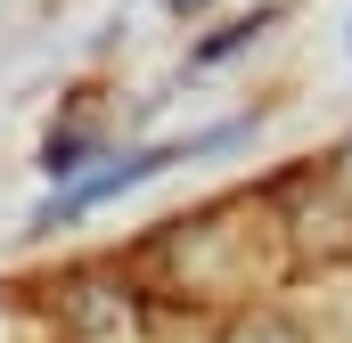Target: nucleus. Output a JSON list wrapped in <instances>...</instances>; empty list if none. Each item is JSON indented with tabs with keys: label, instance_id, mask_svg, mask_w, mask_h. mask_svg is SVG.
<instances>
[{
	"label": "nucleus",
	"instance_id": "1",
	"mask_svg": "<svg viewBox=\"0 0 352 343\" xmlns=\"http://www.w3.org/2000/svg\"><path fill=\"white\" fill-rule=\"evenodd\" d=\"M164 164H180V147H148V156H123V164H107L98 180H82V188H74L66 204H50V213H41V229H58V221H74V213H90V204H107L115 188H140L148 172H164Z\"/></svg>",
	"mask_w": 352,
	"mask_h": 343
},
{
	"label": "nucleus",
	"instance_id": "2",
	"mask_svg": "<svg viewBox=\"0 0 352 343\" xmlns=\"http://www.w3.org/2000/svg\"><path fill=\"white\" fill-rule=\"evenodd\" d=\"M230 343H303L295 335V319H278V311H254V319H238Z\"/></svg>",
	"mask_w": 352,
	"mask_h": 343
},
{
	"label": "nucleus",
	"instance_id": "3",
	"mask_svg": "<svg viewBox=\"0 0 352 343\" xmlns=\"http://www.w3.org/2000/svg\"><path fill=\"white\" fill-rule=\"evenodd\" d=\"M270 25V8L263 16H246V25H230V33H213V41H205V49H197V58H205V66H213V58H230V49H246V41H254V33H263Z\"/></svg>",
	"mask_w": 352,
	"mask_h": 343
},
{
	"label": "nucleus",
	"instance_id": "4",
	"mask_svg": "<svg viewBox=\"0 0 352 343\" xmlns=\"http://www.w3.org/2000/svg\"><path fill=\"white\" fill-rule=\"evenodd\" d=\"M82 156H90V131H66V139H50V172H58V180L82 164Z\"/></svg>",
	"mask_w": 352,
	"mask_h": 343
},
{
	"label": "nucleus",
	"instance_id": "5",
	"mask_svg": "<svg viewBox=\"0 0 352 343\" xmlns=\"http://www.w3.org/2000/svg\"><path fill=\"white\" fill-rule=\"evenodd\" d=\"M173 8H205V0H173Z\"/></svg>",
	"mask_w": 352,
	"mask_h": 343
}]
</instances>
